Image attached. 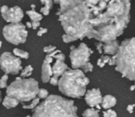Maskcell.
Returning <instances> with one entry per match:
<instances>
[{"mask_svg":"<svg viewBox=\"0 0 135 117\" xmlns=\"http://www.w3.org/2000/svg\"><path fill=\"white\" fill-rule=\"evenodd\" d=\"M85 101L90 107H95L102 103L103 97L99 89L89 90L86 92L85 96Z\"/></svg>","mask_w":135,"mask_h":117,"instance_id":"cell-11","label":"cell"},{"mask_svg":"<svg viewBox=\"0 0 135 117\" xmlns=\"http://www.w3.org/2000/svg\"><path fill=\"white\" fill-rule=\"evenodd\" d=\"M112 57L108 56V55H104V56H102L101 58H100L97 61V65L100 67H104V65L107 63H109L110 59H111Z\"/></svg>","mask_w":135,"mask_h":117,"instance_id":"cell-22","label":"cell"},{"mask_svg":"<svg viewBox=\"0 0 135 117\" xmlns=\"http://www.w3.org/2000/svg\"><path fill=\"white\" fill-rule=\"evenodd\" d=\"M99 1L97 5H90L93 31L89 39L94 38L101 43L116 40L123 34L130 22V1Z\"/></svg>","mask_w":135,"mask_h":117,"instance_id":"cell-1","label":"cell"},{"mask_svg":"<svg viewBox=\"0 0 135 117\" xmlns=\"http://www.w3.org/2000/svg\"><path fill=\"white\" fill-rule=\"evenodd\" d=\"M40 12L44 14V15H45V16H47V15H48L49 14V13H50V10H48V9H47L46 7H42L41 9H40Z\"/></svg>","mask_w":135,"mask_h":117,"instance_id":"cell-33","label":"cell"},{"mask_svg":"<svg viewBox=\"0 0 135 117\" xmlns=\"http://www.w3.org/2000/svg\"><path fill=\"white\" fill-rule=\"evenodd\" d=\"M0 11L3 19L10 24L21 23V21L24 17L23 10L19 6L9 8L7 6H2L0 9Z\"/></svg>","mask_w":135,"mask_h":117,"instance_id":"cell-10","label":"cell"},{"mask_svg":"<svg viewBox=\"0 0 135 117\" xmlns=\"http://www.w3.org/2000/svg\"><path fill=\"white\" fill-rule=\"evenodd\" d=\"M60 5L57 12L59 21L65 31L62 35L64 43L89 37L93 26L91 25L92 10L87 1H55Z\"/></svg>","mask_w":135,"mask_h":117,"instance_id":"cell-2","label":"cell"},{"mask_svg":"<svg viewBox=\"0 0 135 117\" xmlns=\"http://www.w3.org/2000/svg\"><path fill=\"white\" fill-rule=\"evenodd\" d=\"M134 85H135V84H134Z\"/></svg>","mask_w":135,"mask_h":117,"instance_id":"cell-43","label":"cell"},{"mask_svg":"<svg viewBox=\"0 0 135 117\" xmlns=\"http://www.w3.org/2000/svg\"><path fill=\"white\" fill-rule=\"evenodd\" d=\"M13 52L14 55H16V57H20V58H22L25 59H28V56H29V55L27 52H25V51L18 49V48H14L13 50Z\"/></svg>","mask_w":135,"mask_h":117,"instance_id":"cell-19","label":"cell"},{"mask_svg":"<svg viewBox=\"0 0 135 117\" xmlns=\"http://www.w3.org/2000/svg\"><path fill=\"white\" fill-rule=\"evenodd\" d=\"M2 34L8 42L18 45L25 43L28 36V31L26 30V26H25V25L16 23L6 25L2 29Z\"/></svg>","mask_w":135,"mask_h":117,"instance_id":"cell-8","label":"cell"},{"mask_svg":"<svg viewBox=\"0 0 135 117\" xmlns=\"http://www.w3.org/2000/svg\"><path fill=\"white\" fill-rule=\"evenodd\" d=\"M26 27L27 28H32V22H30V21H27L26 22Z\"/></svg>","mask_w":135,"mask_h":117,"instance_id":"cell-36","label":"cell"},{"mask_svg":"<svg viewBox=\"0 0 135 117\" xmlns=\"http://www.w3.org/2000/svg\"><path fill=\"white\" fill-rule=\"evenodd\" d=\"M32 117H78L74 101L50 95L33 111Z\"/></svg>","mask_w":135,"mask_h":117,"instance_id":"cell-3","label":"cell"},{"mask_svg":"<svg viewBox=\"0 0 135 117\" xmlns=\"http://www.w3.org/2000/svg\"><path fill=\"white\" fill-rule=\"evenodd\" d=\"M37 96L39 97L40 99H46L48 97V92L45 89H40Z\"/></svg>","mask_w":135,"mask_h":117,"instance_id":"cell-23","label":"cell"},{"mask_svg":"<svg viewBox=\"0 0 135 117\" xmlns=\"http://www.w3.org/2000/svg\"><path fill=\"white\" fill-rule=\"evenodd\" d=\"M135 105H129L127 108V111L130 113H133V111H134V109Z\"/></svg>","mask_w":135,"mask_h":117,"instance_id":"cell-34","label":"cell"},{"mask_svg":"<svg viewBox=\"0 0 135 117\" xmlns=\"http://www.w3.org/2000/svg\"><path fill=\"white\" fill-rule=\"evenodd\" d=\"M82 116L83 117H100L99 110H96L93 109H88L83 113Z\"/></svg>","mask_w":135,"mask_h":117,"instance_id":"cell-18","label":"cell"},{"mask_svg":"<svg viewBox=\"0 0 135 117\" xmlns=\"http://www.w3.org/2000/svg\"><path fill=\"white\" fill-rule=\"evenodd\" d=\"M19 102L20 101H17V99L6 96L2 101V105L6 109H11V108H15L19 104Z\"/></svg>","mask_w":135,"mask_h":117,"instance_id":"cell-16","label":"cell"},{"mask_svg":"<svg viewBox=\"0 0 135 117\" xmlns=\"http://www.w3.org/2000/svg\"><path fill=\"white\" fill-rule=\"evenodd\" d=\"M1 46H2V41L0 40V48H1Z\"/></svg>","mask_w":135,"mask_h":117,"instance_id":"cell-39","label":"cell"},{"mask_svg":"<svg viewBox=\"0 0 135 117\" xmlns=\"http://www.w3.org/2000/svg\"><path fill=\"white\" fill-rule=\"evenodd\" d=\"M40 22H35V21H32V28L33 29H36L37 27L40 26Z\"/></svg>","mask_w":135,"mask_h":117,"instance_id":"cell-35","label":"cell"},{"mask_svg":"<svg viewBox=\"0 0 135 117\" xmlns=\"http://www.w3.org/2000/svg\"><path fill=\"white\" fill-rule=\"evenodd\" d=\"M117 103V100L115 97L112 96V95H106L105 97H104L101 105L104 109H109L112 107H114Z\"/></svg>","mask_w":135,"mask_h":117,"instance_id":"cell-15","label":"cell"},{"mask_svg":"<svg viewBox=\"0 0 135 117\" xmlns=\"http://www.w3.org/2000/svg\"><path fill=\"white\" fill-rule=\"evenodd\" d=\"M38 82L33 78L17 77L6 89V96L21 102H28L36 97L39 93Z\"/></svg>","mask_w":135,"mask_h":117,"instance_id":"cell-6","label":"cell"},{"mask_svg":"<svg viewBox=\"0 0 135 117\" xmlns=\"http://www.w3.org/2000/svg\"><path fill=\"white\" fill-rule=\"evenodd\" d=\"M26 14H28V16L29 17L31 21H35V22H40V21H41L43 18L42 14L36 12L35 10H27Z\"/></svg>","mask_w":135,"mask_h":117,"instance_id":"cell-17","label":"cell"},{"mask_svg":"<svg viewBox=\"0 0 135 117\" xmlns=\"http://www.w3.org/2000/svg\"><path fill=\"white\" fill-rule=\"evenodd\" d=\"M119 48V45L117 40H113V41H110L108 43H104L103 46L104 53L107 55H115L118 52Z\"/></svg>","mask_w":135,"mask_h":117,"instance_id":"cell-14","label":"cell"},{"mask_svg":"<svg viewBox=\"0 0 135 117\" xmlns=\"http://www.w3.org/2000/svg\"><path fill=\"white\" fill-rule=\"evenodd\" d=\"M50 83L53 86H56L59 84V78H55V77H51V79H50Z\"/></svg>","mask_w":135,"mask_h":117,"instance_id":"cell-29","label":"cell"},{"mask_svg":"<svg viewBox=\"0 0 135 117\" xmlns=\"http://www.w3.org/2000/svg\"><path fill=\"white\" fill-rule=\"evenodd\" d=\"M52 61H53V58L51 57L49 55H47L42 64L41 79H42V82L44 83L50 82L51 78L53 76L52 67L51 66V63H52Z\"/></svg>","mask_w":135,"mask_h":117,"instance_id":"cell-12","label":"cell"},{"mask_svg":"<svg viewBox=\"0 0 135 117\" xmlns=\"http://www.w3.org/2000/svg\"><path fill=\"white\" fill-rule=\"evenodd\" d=\"M96 46H97V49L98 50L99 53L100 54H102L103 52V46H104V44L103 43H98V44H96Z\"/></svg>","mask_w":135,"mask_h":117,"instance_id":"cell-31","label":"cell"},{"mask_svg":"<svg viewBox=\"0 0 135 117\" xmlns=\"http://www.w3.org/2000/svg\"><path fill=\"white\" fill-rule=\"evenodd\" d=\"M0 67L6 74H17L21 71V61L10 52H3L0 56Z\"/></svg>","mask_w":135,"mask_h":117,"instance_id":"cell-9","label":"cell"},{"mask_svg":"<svg viewBox=\"0 0 135 117\" xmlns=\"http://www.w3.org/2000/svg\"><path fill=\"white\" fill-rule=\"evenodd\" d=\"M0 100H2V97H1V92H0Z\"/></svg>","mask_w":135,"mask_h":117,"instance_id":"cell-40","label":"cell"},{"mask_svg":"<svg viewBox=\"0 0 135 117\" xmlns=\"http://www.w3.org/2000/svg\"><path fill=\"white\" fill-rule=\"evenodd\" d=\"M56 50L55 46H52V45H49V46H46L44 48V52L47 53V54H51L53 52H55Z\"/></svg>","mask_w":135,"mask_h":117,"instance_id":"cell-27","label":"cell"},{"mask_svg":"<svg viewBox=\"0 0 135 117\" xmlns=\"http://www.w3.org/2000/svg\"><path fill=\"white\" fill-rule=\"evenodd\" d=\"M31 7H32V10H35L36 6H35L34 4H32V5H31Z\"/></svg>","mask_w":135,"mask_h":117,"instance_id":"cell-38","label":"cell"},{"mask_svg":"<svg viewBox=\"0 0 135 117\" xmlns=\"http://www.w3.org/2000/svg\"><path fill=\"white\" fill-rule=\"evenodd\" d=\"M26 117H32V116H30V115H28V116H27Z\"/></svg>","mask_w":135,"mask_h":117,"instance_id":"cell-41","label":"cell"},{"mask_svg":"<svg viewBox=\"0 0 135 117\" xmlns=\"http://www.w3.org/2000/svg\"><path fill=\"white\" fill-rule=\"evenodd\" d=\"M89 79L79 69L68 70L59 80V90L64 95L80 98L85 94Z\"/></svg>","mask_w":135,"mask_h":117,"instance_id":"cell-4","label":"cell"},{"mask_svg":"<svg viewBox=\"0 0 135 117\" xmlns=\"http://www.w3.org/2000/svg\"><path fill=\"white\" fill-rule=\"evenodd\" d=\"M39 102H40V98L36 97L35 99L32 100L31 104H29V105H23L22 108L25 109H32V110H33L34 109H36L39 105Z\"/></svg>","mask_w":135,"mask_h":117,"instance_id":"cell-20","label":"cell"},{"mask_svg":"<svg viewBox=\"0 0 135 117\" xmlns=\"http://www.w3.org/2000/svg\"><path fill=\"white\" fill-rule=\"evenodd\" d=\"M93 53V51L89 48V47L85 43H81L78 48L71 46L70 59L72 67L74 69L81 68L83 71L85 68L90 63L89 57Z\"/></svg>","mask_w":135,"mask_h":117,"instance_id":"cell-7","label":"cell"},{"mask_svg":"<svg viewBox=\"0 0 135 117\" xmlns=\"http://www.w3.org/2000/svg\"><path fill=\"white\" fill-rule=\"evenodd\" d=\"M69 70L68 66L62 61L56 60L55 64L52 67V72H53V77H55L59 78V77H62L66 71Z\"/></svg>","mask_w":135,"mask_h":117,"instance_id":"cell-13","label":"cell"},{"mask_svg":"<svg viewBox=\"0 0 135 117\" xmlns=\"http://www.w3.org/2000/svg\"><path fill=\"white\" fill-rule=\"evenodd\" d=\"M130 90H131V91H134V90H135V85L131 86V88H130Z\"/></svg>","mask_w":135,"mask_h":117,"instance_id":"cell-37","label":"cell"},{"mask_svg":"<svg viewBox=\"0 0 135 117\" xmlns=\"http://www.w3.org/2000/svg\"><path fill=\"white\" fill-rule=\"evenodd\" d=\"M47 29L46 28H40V30H39L38 32H37V36H43L44 33H47Z\"/></svg>","mask_w":135,"mask_h":117,"instance_id":"cell-30","label":"cell"},{"mask_svg":"<svg viewBox=\"0 0 135 117\" xmlns=\"http://www.w3.org/2000/svg\"><path fill=\"white\" fill-rule=\"evenodd\" d=\"M108 64H109L110 66L116 65V56H115V55H113V56L111 58V59H110V61H109Z\"/></svg>","mask_w":135,"mask_h":117,"instance_id":"cell-32","label":"cell"},{"mask_svg":"<svg viewBox=\"0 0 135 117\" xmlns=\"http://www.w3.org/2000/svg\"><path fill=\"white\" fill-rule=\"evenodd\" d=\"M33 71V68L31 65H28L25 69L22 70L21 73V77L23 78H26V77H29Z\"/></svg>","mask_w":135,"mask_h":117,"instance_id":"cell-21","label":"cell"},{"mask_svg":"<svg viewBox=\"0 0 135 117\" xmlns=\"http://www.w3.org/2000/svg\"><path fill=\"white\" fill-rule=\"evenodd\" d=\"M115 56V70L123 77L135 81V37L123 41Z\"/></svg>","mask_w":135,"mask_h":117,"instance_id":"cell-5","label":"cell"},{"mask_svg":"<svg viewBox=\"0 0 135 117\" xmlns=\"http://www.w3.org/2000/svg\"><path fill=\"white\" fill-rule=\"evenodd\" d=\"M54 59H55L56 60H59V61L64 62L65 59H66V56H65L64 54H62V52H60V53L55 55L54 56Z\"/></svg>","mask_w":135,"mask_h":117,"instance_id":"cell-28","label":"cell"},{"mask_svg":"<svg viewBox=\"0 0 135 117\" xmlns=\"http://www.w3.org/2000/svg\"><path fill=\"white\" fill-rule=\"evenodd\" d=\"M7 80H8L7 74H5L1 78V79H0V88L1 89H4L7 86Z\"/></svg>","mask_w":135,"mask_h":117,"instance_id":"cell-24","label":"cell"},{"mask_svg":"<svg viewBox=\"0 0 135 117\" xmlns=\"http://www.w3.org/2000/svg\"><path fill=\"white\" fill-rule=\"evenodd\" d=\"M17 117H18V116H17ZM19 117H20V116H19Z\"/></svg>","mask_w":135,"mask_h":117,"instance_id":"cell-42","label":"cell"},{"mask_svg":"<svg viewBox=\"0 0 135 117\" xmlns=\"http://www.w3.org/2000/svg\"><path fill=\"white\" fill-rule=\"evenodd\" d=\"M104 117H117V113L112 109H108L104 112Z\"/></svg>","mask_w":135,"mask_h":117,"instance_id":"cell-25","label":"cell"},{"mask_svg":"<svg viewBox=\"0 0 135 117\" xmlns=\"http://www.w3.org/2000/svg\"><path fill=\"white\" fill-rule=\"evenodd\" d=\"M40 2H41L42 4L44 5V7H46L47 9H48V10L51 9L52 5H53V1H51V0H41Z\"/></svg>","mask_w":135,"mask_h":117,"instance_id":"cell-26","label":"cell"}]
</instances>
